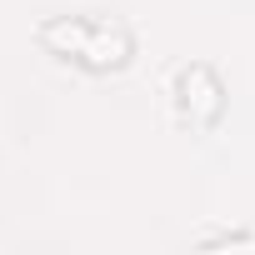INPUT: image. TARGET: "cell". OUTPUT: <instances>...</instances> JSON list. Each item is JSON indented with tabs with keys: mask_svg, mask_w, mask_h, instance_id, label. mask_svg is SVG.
<instances>
[{
	"mask_svg": "<svg viewBox=\"0 0 255 255\" xmlns=\"http://www.w3.org/2000/svg\"><path fill=\"white\" fill-rule=\"evenodd\" d=\"M40 45L60 60H75L85 70H120L135 55V35L120 20H95V15H50L40 20Z\"/></svg>",
	"mask_w": 255,
	"mask_h": 255,
	"instance_id": "6da1fadb",
	"label": "cell"
}]
</instances>
